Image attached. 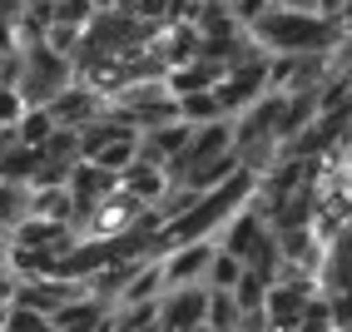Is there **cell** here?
<instances>
[{"instance_id":"4316f807","label":"cell","mask_w":352,"mask_h":332,"mask_svg":"<svg viewBox=\"0 0 352 332\" xmlns=\"http://www.w3.org/2000/svg\"><path fill=\"white\" fill-rule=\"evenodd\" d=\"M228 5H233V10H239V0H228Z\"/></svg>"},{"instance_id":"44dd1931","label":"cell","mask_w":352,"mask_h":332,"mask_svg":"<svg viewBox=\"0 0 352 332\" xmlns=\"http://www.w3.org/2000/svg\"><path fill=\"white\" fill-rule=\"evenodd\" d=\"M0 332H55V318L35 313V307H10L6 322H0Z\"/></svg>"},{"instance_id":"7c38bea8","label":"cell","mask_w":352,"mask_h":332,"mask_svg":"<svg viewBox=\"0 0 352 332\" xmlns=\"http://www.w3.org/2000/svg\"><path fill=\"white\" fill-rule=\"evenodd\" d=\"M322 293L338 298L352 293V228L342 233L338 243H327V268H322Z\"/></svg>"},{"instance_id":"cb8c5ba5","label":"cell","mask_w":352,"mask_h":332,"mask_svg":"<svg viewBox=\"0 0 352 332\" xmlns=\"http://www.w3.org/2000/svg\"><path fill=\"white\" fill-rule=\"evenodd\" d=\"M30 114V100L20 89H0V124H20Z\"/></svg>"},{"instance_id":"5b68a950","label":"cell","mask_w":352,"mask_h":332,"mask_svg":"<svg viewBox=\"0 0 352 332\" xmlns=\"http://www.w3.org/2000/svg\"><path fill=\"white\" fill-rule=\"evenodd\" d=\"M6 243L10 248H40V253H69L80 243V233L75 223H50V219H30V223H20L15 233H6Z\"/></svg>"},{"instance_id":"ba28073f","label":"cell","mask_w":352,"mask_h":332,"mask_svg":"<svg viewBox=\"0 0 352 332\" xmlns=\"http://www.w3.org/2000/svg\"><path fill=\"white\" fill-rule=\"evenodd\" d=\"M268 228H273V223H268L263 213H258V208L248 203V208L239 213V219H233V223L219 233V248H223V253H233V258H248L258 243H263V233H268Z\"/></svg>"},{"instance_id":"4fadbf2b","label":"cell","mask_w":352,"mask_h":332,"mask_svg":"<svg viewBox=\"0 0 352 332\" xmlns=\"http://www.w3.org/2000/svg\"><path fill=\"white\" fill-rule=\"evenodd\" d=\"M30 219H35V184H0V223H6V233H15Z\"/></svg>"},{"instance_id":"9c48e42d","label":"cell","mask_w":352,"mask_h":332,"mask_svg":"<svg viewBox=\"0 0 352 332\" xmlns=\"http://www.w3.org/2000/svg\"><path fill=\"white\" fill-rule=\"evenodd\" d=\"M174 188V179H169V169H159V164H149V159H139L134 169L124 174V194H134L139 203H149V208H159V199Z\"/></svg>"},{"instance_id":"7402d4cb","label":"cell","mask_w":352,"mask_h":332,"mask_svg":"<svg viewBox=\"0 0 352 332\" xmlns=\"http://www.w3.org/2000/svg\"><path fill=\"white\" fill-rule=\"evenodd\" d=\"M298 332H342L338 327V313H333V298H313V307H308V318H302V327Z\"/></svg>"},{"instance_id":"603a6c76","label":"cell","mask_w":352,"mask_h":332,"mask_svg":"<svg viewBox=\"0 0 352 332\" xmlns=\"http://www.w3.org/2000/svg\"><path fill=\"white\" fill-rule=\"evenodd\" d=\"M268 293H273V283H268V278L243 273V283H239V302H243V307H268Z\"/></svg>"},{"instance_id":"484cf974","label":"cell","mask_w":352,"mask_h":332,"mask_svg":"<svg viewBox=\"0 0 352 332\" xmlns=\"http://www.w3.org/2000/svg\"><path fill=\"white\" fill-rule=\"evenodd\" d=\"M139 332H164V322H149V327H139Z\"/></svg>"},{"instance_id":"ac0fdd59","label":"cell","mask_w":352,"mask_h":332,"mask_svg":"<svg viewBox=\"0 0 352 332\" xmlns=\"http://www.w3.org/2000/svg\"><path fill=\"white\" fill-rule=\"evenodd\" d=\"M55 129H60V124H55L50 109H30L25 120H20V139H25L30 149H45V144L55 139Z\"/></svg>"},{"instance_id":"8992f818","label":"cell","mask_w":352,"mask_h":332,"mask_svg":"<svg viewBox=\"0 0 352 332\" xmlns=\"http://www.w3.org/2000/svg\"><path fill=\"white\" fill-rule=\"evenodd\" d=\"M313 288H302V283H278V288L268 293V318H273V332H298L302 318H308V307H313Z\"/></svg>"},{"instance_id":"ffe728a7","label":"cell","mask_w":352,"mask_h":332,"mask_svg":"<svg viewBox=\"0 0 352 332\" xmlns=\"http://www.w3.org/2000/svg\"><path fill=\"white\" fill-rule=\"evenodd\" d=\"M95 20H100L95 0H60V5H55V25H75V30H89Z\"/></svg>"},{"instance_id":"8fae6325","label":"cell","mask_w":352,"mask_h":332,"mask_svg":"<svg viewBox=\"0 0 352 332\" xmlns=\"http://www.w3.org/2000/svg\"><path fill=\"white\" fill-rule=\"evenodd\" d=\"M109 318H114L109 302H100V298H80V302H69L65 313H55V332H100Z\"/></svg>"},{"instance_id":"d4e9b609","label":"cell","mask_w":352,"mask_h":332,"mask_svg":"<svg viewBox=\"0 0 352 332\" xmlns=\"http://www.w3.org/2000/svg\"><path fill=\"white\" fill-rule=\"evenodd\" d=\"M239 332H273V318H268V307H243V318H239Z\"/></svg>"},{"instance_id":"6da1fadb","label":"cell","mask_w":352,"mask_h":332,"mask_svg":"<svg viewBox=\"0 0 352 332\" xmlns=\"http://www.w3.org/2000/svg\"><path fill=\"white\" fill-rule=\"evenodd\" d=\"M25 55H30V65H25V85H20V94L30 100V109L55 104L60 94L75 85V60L55 55L50 45H40V50H25Z\"/></svg>"},{"instance_id":"9a60e30c","label":"cell","mask_w":352,"mask_h":332,"mask_svg":"<svg viewBox=\"0 0 352 332\" xmlns=\"http://www.w3.org/2000/svg\"><path fill=\"white\" fill-rule=\"evenodd\" d=\"M159 45H164V55H169V65H174V69H184V65H194V60H199L204 35H199L194 25H169Z\"/></svg>"},{"instance_id":"d6986e66","label":"cell","mask_w":352,"mask_h":332,"mask_svg":"<svg viewBox=\"0 0 352 332\" xmlns=\"http://www.w3.org/2000/svg\"><path fill=\"white\" fill-rule=\"evenodd\" d=\"M159 322V302H120L114 307V332H139Z\"/></svg>"},{"instance_id":"277c9868","label":"cell","mask_w":352,"mask_h":332,"mask_svg":"<svg viewBox=\"0 0 352 332\" xmlns=\"http://www.w3.org/2000/svg\"><path fill=\"white\" fill-rule=\"evenodd\" d=\"M219 258V239H204V243H184L164 258V278H169V288H189V283H204L208 268H214Z\"/></svg>"},{"instance_id":"3957f363","label":"cell","mask_w":352,"mask_h":332,"mask_svg":"<svg viewBox=\"0 0 352 332\" xmlns=\"http://www.w3.org/2000/svg\"><path fill=\"white\" fill-rule=\"evenodd\" d=\"M45 109L55 114V124H60V129H89V124H100L104 114H109V100H104L100 89H89L85 80H75L55 104H45Z\"/></svg>"},{"instance_id":"52a82bcc","label":"cell","mask_w":352,"mask_h":332,"mask_svg":"<svg viewBox=\"0 0 352 332\" xmlns=\"http://www.w3.org/2000/svg\"><path fill=\"white\" fill-rule=\"evenodd\" d=\"M189 139H194V124H159V129H149V134H139V159H149V164H159V169H169V164L189 149Z\"/></svg>"},{"instance_id":"e0dca14e","label":"cell","mask_w":352,"mask_h":332,"mask_svg":"<svg viewBox=\"0 0 352 332\" xmlns=\"http://www.w3.org/2000/svg\"><path fill=\"white\" fill-rule=\"evenodd\" d=\"M208 293H214V288H208ZM239 318H243L239 293H214V298H208V327H214V332H239Z\"/></svg>"},{"instance_id":"30bf717a","label":"cell","mask_w":352,"mask_h":332,"mask_svg":"<svg viewBox=\"0 0 352 332\" xmlns=\"http://www.w3.org/2000/svg\"><path fill=\"white\" fill-rule=\"evenodd\" d=\"M223 80H228V69H223V65L194 60V65H184V69H174V75H169V89L179 94V100H189V94H214Z\"/></svg>"},{"instance_id":"5bb4252c","label":"cell","mask_w":352,"mask_h":332,"mask_svg":"<svg viewBox=\"0 0 352 332\" xmlns=\"http://www.w3.org/2000/svg\"><path fill=\"white\" fill-rule=\"evenodd\" d=\"M40 164H45V154H40V149H30V144H15V149H6V154H0V184H35Z\"/></svg>"},{"instance_id":"2e32d148","label":"cell","mask_w":352,"mask_h":332,"mask_svg":"<svg viewBox=\"0 0 352 332\" xmlns=\"http://www.w3.org/2000/svg\"><path fill=\"white\" fill-rule=\"evenodd\" d=\"M243 258H233V253H223L219 248V258H214V268H208V288H214V293H239V283H243Z\"/></svg>"},{"instance_id":"7a4b0ae2","label":"cell","mask_w":352,"mask_h":332,"mask_svg":"<svg viewBox=\"0 0 352 332\" xmlns=\"http://www.w3.org/2000/svg\"><path fill=\"white\" fill-rule=\"evenodd\" d=\"M208 283H189V288H169L159 298V322L164 332H199L208 327Z\"/></svg>"}]
</instances>
